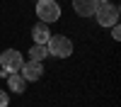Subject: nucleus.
<instances>
[{
    "mask_svg": "<svg viewBox=\"0 0 121 107\" xmlns=\"http://www.w3.org/2000/svg\"><path fill=\"white\" fill-rule=\"evenodd\" d=\"M46 51L56 58H68L73 54V42L65 34H51V39L46 42Z\"/></svg>",
    "mask_w": 121,
    "mask_h": 107,
    "instance_id": "obj_1",
    "label": "nucleus"
},
{
    "mask_svg": "<svg viewBox=\"0 0 121 107\" xmlns=\"http://www.w3.org/2000/svg\"><path fill=\"white\" fill-rule=\"evenodd\" d=\"M36 15H39V22L44 24H51L60 19V5L56 0H39L36 3Z\"/></svg>",
    "mask_w": 121,
    "mask_h": 107,
    "instance_id": "obj_2",
    "label": "nucleus"
},
{
    "mask_svg": "<svg viewBox=\"0 0 121 107\" xmlns=\"http://www.w3.org/2000/svg\"><path fill=\"white\" fill-rule=\"evenodd\" d=\"M119 12H121L119 5H114V3H99L95 17H97L99 27H114L119 22Z\"/></svg>",
    "mask_w": 121,
    "mask_h": 107,
    "instance_id": "obj_3",
    "label": "nucleus"
},
{
    "mask_svg": "<svg viewBox=\"0 0 121 107\" xmlns=\"http://www.w3.org/2000/svg\"><path fill=\"white\" fill-rule=\"evenodd\" d=\"M22 63H24V58H22V54H19L17 49H5V51L0 54V66H3V71L7 75L17 73L19 68H22Z\"/></svg>",
    "mask_w": 121,
    "mask_h": 107,
    "instance_id": "obj_4",
    "label": "nucleus"
},
{
    "mask_svg": "<svg viewBox=\"0 0 121 107\" xmlns=\"http://www.w3.org/2000/svg\"><path fill=\"white\" fill-rule=\"evenodd\" d=\"M19 71H22L19 75H22L27 83H34V80H39V78L44 75V66L39 63V61H27V63H22Z\"/></svg>",
    "mask_w": 121,
    "mask_h": 107,
    "instance_id": "obj_5",
    "label": "nucleus"
},
{
    "mask_svg": "<svg viewBox=\"0 0 121 107\" xmlns=\"http://www.w3.org/2000/svg\"><path fill=\"white\" fill-rule=\"evenodd\" d=\"M97 0H73V7H75V12L80 17H92L97 12Z\"/></svg>",
    "mask_w": 121,
    "mask_h": 107,
    "instance_id": "obj_6",
    "label": "nucleus"
},
{
    "mask_svg": "<svg viewBox=\"0 0 121 107\" xmlns=\"http://www.w3.org/2000/svg\"><path fill=\"white\" fill-rule=\"evenodd\" d=\"M32 39H34V44L46 46V42L51 39V29H48V24L36 22V24H34V29H32Z\"/></svg>",
    "mask_w": 121,
    "mask_h": 107,
    "instance_id": "obj_7",
    "label": "nucleus"
},
{
    "mask_svg": "<svg viewBox=\"0 0 121 107\" xmlns=\"http://www.w3.org/2000/svg\"><path fill=\"white\" fill-rule=\"evenodd\" d=\"M7 85H10V90H12V93H17V95H22L24 90H27V80H24V78L22 75H19V73H10V78H7Z\"/></svg>",
    "mask_w": 121,
    "mask_h": 107,
    "instance_id": "obj_8",
    "label": "nucleus"
},
{
    "mask_svg": "<svg viewBox=\"0 0 121 107\" xmlns=\"http://www.w3.org/2000/svg\"><path fill=\"white\" fill-rule=\"evenodd\" d=\"M46 56H48V51H46V46H41V44H34L32 49H29V61H39V63H41Z\"/></svg>",
    "mask_w": 121,
    "mask_h": 107,
    "instance_id": "obj_9",
    "label": "nucleus"
},
{
    "mask_svg": "<svg viewBox=\"0 0 121 107\" xmlns=\"http://www.w3.org/2000/svg\"><path fill=\"white\" fill-rule=\"evenodd\" d=\"M7 105H10V97H7V93L3 88H0V107H7Z\"/></svg>",
    "mask_w": 121,
    "mask_h": 107,
    "instance_id": "obj_10",
    "label": "nucleus"
},
{
    "mask_svg": "<svg viewBox=\"0 0 121 107\" xmlns=\"http://www.w3.org/2000/svg\"><path fill=\"white\" fill-rule=\"evenodd\" d=\"M112 37H114V42H119V39H121V29H119V24L112 27Z\"/></svg>",
    "mask_w": 121,
    "mask_h": 107,
    "instance_id": "obj_11",
    "label": "nucleus"
},
{
    "mask_svg": "<svg viewBox=\"0 0 121 107\" xmlns=\"http://www.w3.org/2000/svg\"><path fill=\"white\" fill-rule=\"evenodd\" d=\"M97 3H109V0H97Z\"/></svg>",
    "mask_w": 121,
    "mask_h": 107,
    "instance_id": "obj_12",
    "label": "nucleus"
}]
</instances>
